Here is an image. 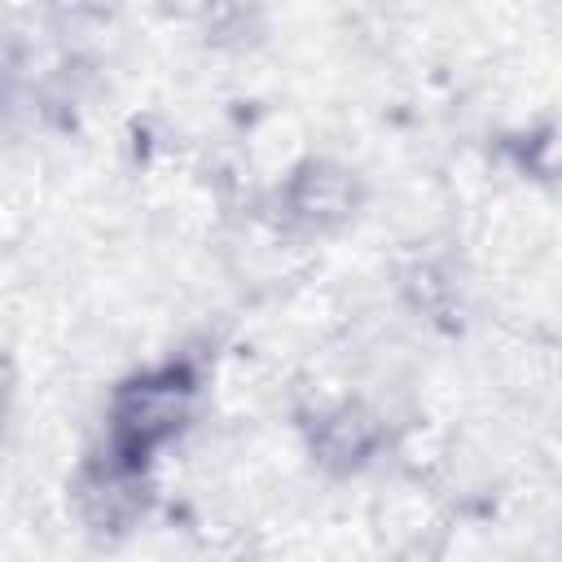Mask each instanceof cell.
Masks as SVG:
<instances>
[{
    "label": "cell",
    "instance_id": "obj_1",
    "mask_svg": "<svg viewBox=\"0 0 562 562\" xmlns=\"http://www.w3.org/2000/svg\"><path fill=\"white\" fill-rule=\"evenodd\" d=\"M189 404H193V378L176 364L127 382L114 395V413H110L114 457L140 465V457H149L158 443H167L184 426Z\"/></svg>",
    "mask_w": 562,
    "mask_h": 562
},
{
    "label": "cell",
    "instance_id": "obj_2",
    "mask_svg": "<svg viewBox=\"0 0 562 562\" xmlns=\"http://www.w3.org/2000/svg\"><path fill=\"white\" fill-rule=\"evenodd\" d=\"M347 211H351V180L334 167H307L290 184V215L312 228L338 224Z\"/></svg>",
    "mask_w": 562,
    "mask_h": 562
},
{
    "label": "cell",
    "instance_id": "obj_3",
    "mask_svg": "<svg viewBox=\"0 0 562 562\" xmlns=\"http://www.w3.org/2000/svg\"><path fill=\"white\" fill-rule=\"evenodd\" d=\"M373 448V417L360 408H334L329 417H321V452L325 461H342L356 465L364 452Z\"/></svg>",
    "mask_w": 562,
    "mask_h": 562
},
{
    "label": "cell",
    "instance_id": "obj_4",
    "mask_svg": "<svg viewBox=\"0 0 562 562\" xmlns=\"http://www.w3.org/2000/svg\"><path fill=\"white\" fill-rule=\"evenodd\" d=\"M4 395H9V369L0 364V413H4Z\"/></svg>",
    "mask_w": 562,
    "mask_h": 562
}]
</instances>
